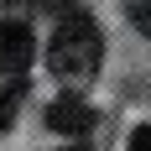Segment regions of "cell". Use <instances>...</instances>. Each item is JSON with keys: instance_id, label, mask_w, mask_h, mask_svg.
I'll use <instances>...</instances> for the list:
<instances>
[{"instance_id": "cell-1", "label": "cell", "mask_w": 151, "mask_h": 151, "mask_svg": "<svg viewBox=\"0 0 151 151\" xmlns=\"http://www.w3.org/2000/svg\"><path fill=\"white\" fill-rule=\"evenodd\" d=\"M104 63V37L83 11H63L58 31H52V47H47V68L63 78V83H89Z\"/></svg>"}, {"instance_id": "cell-2", "label": "cell", "mask_w": 151, "mask_h": 151, "mask_svg": "<svg viewBox=\"0 0 151 151\" xmlns=\"http://www.w3.org/2000/svg\"><path fill=\"white\" fill-rule=\"evenodd\" d=\"M31 52H37L31 26H26V21H5V26H0V78L26 73V68H31Z\"/></svg>"}, {"instance_id": "cell-3", "label": "cell", "mask_w": 151, "mask_h": 151, "mask_svg": "<svg viewBox=\"0 0 151 151\" xmlns=\"http://www.w3.org/2000/svg\"><path fill=\"white\" fill-rule=\"evenodd\" d=\"M47 125H52L58 136H89L94 130V109L68 94V99H58V104H47Z\"/></svg>"}, {"instance_id": "cell-4", "label": "cell", "mask_w": 151, "mask_h": 151, "mask_svg": "<svg viewBox=\"0 0 151 151\" xmlns=\"http://www.w3.org/2000/svg\"><path fill=\"white\" fill-rule=\"evenodd\" d=\"M21 94H26V89H21V83H11V89L0 94V130H5V125L16 120V109H21Z\"/></svg>"}, {"instance_id": "cell-5", "label": "cell", "mask_w": 151, "mask_h": 151, "mask_svg": "<svg viewBox=\"0 0 151 151\" xmlns=\"http://www.w3.org/2000/svg\"><path fill=\"white\" fill-rule=\"evenodd\" d=\"M130 21H136V26L151 37V0H130Z\"/></svg>"}, {"instance_id": "cell-6", "label": "cell", "mask_w": 151, "mask_h": 151, "mask_svg": "<svg viewBox=\"0 0 151 151\" xmlns=\"http://www.w3.org/2000/svg\"><path fill=\"white\" fill-rule=\"evenodd\" d=\"M125 151H151V125H136L130 141H125Z\"/></svg>"}, {"instance_id": "cell-7", "label": "cell", "mask_w": 151, "mask_h": 151, "mask_svg": "<svg viewBox=\"0 0 151 151\" xmlns=\"http://www.w3.org/2000/svg\"><path fill=\"white\" fill-rule=\"evenodd\" d=\"M42 5H52V11H68V5H73V0H42Z\"/></svg>"}, {"instance_id": "cell-8", "label": "cell", "mask_w": 151, "mask_h": 151, "mask_svg": "<svg viewBox=\"0 0 151 151\" xmlns=\"http://www.w3.org/2000/svg\"><path fill=\"white\" fill-rule=\"evenodd\" d=\"M63 151H89V146H63Z\"/></svg>"}]
</instances>
